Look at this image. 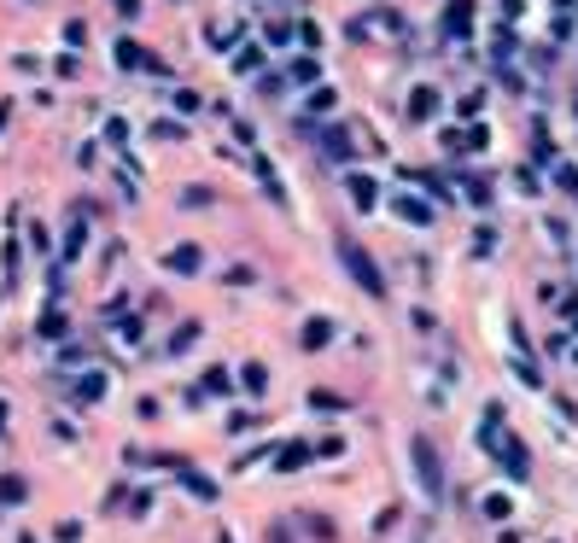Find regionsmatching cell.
Wrapping results in <instances>:
<instances>
[{
	"mask_svg": "<svg viewBox=\"0 0 578 543\" xmlns=\"http://www.w3.org/2000/svg\"><path fill=\"white\" fill-rule=\"evenodd\" d=\"M345 263L356 269V281H362V287H368V292H380V269H374V263H368V252H356V245H345Z\"/></svg>",
	"mask_w": 578,
	"mask_h": 543,
	"instance_id": "obj_1",
	"label": "cell"
}]
</instances>
